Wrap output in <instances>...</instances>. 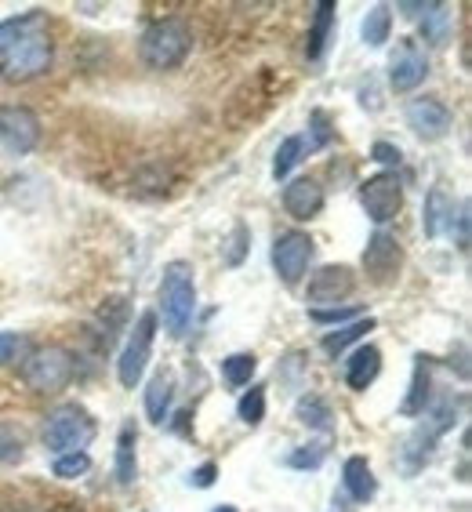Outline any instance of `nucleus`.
Returning <instances> with one entry per match:
<instances>
[{
	"instance_id": "f257e3e1",
	"label": "nucleus",
	"mask_w": 472,
	"mask_h": 512,
	"mask_svg": "<svg viewBox=\"0 0 472 512\" xmlns=\"http://www.w3.org/2000/svg\"><path fill=\"white\" fill-rule=\"evenodd\" d=\"M197 309V284H193V269L189 262H171L160 280V313H164V327L171 338L186 335L189 320Z\"/></svg>"
},
{
	"instance_id": "f03ea898",
	"label": "nucleus",
	"mask_w": 472,
	"mask_h": 512,
	"mask_svg": "<svg viewBox=\"0 0 472 512\" xmlns=\"http://www.w3.org/2000/svg\"><path fill=\"white\" fill-rule=\"evenodd\" d=\"M189 48H193V30L182 19H160L142 33L138 55L149 69H175L186 62Z\"/></svg>"
},
{
	"instance_id": "7ed1b4c3",
	"label": "nucleus",
	"mask_w": 472,
	"mask_h": 512,
	"mask_svg": "<svg viewBox=\"0 0 472 512\" xmlns=\"http://www.w3.org/2000/svg\"><path fill=\"white\" fill-rule=\"evenodd\" d=\"M91 436H95V422H91V414L77 404H62L48 414V422H44V447L55 454H77L91 444Z\"/></svg>"
},
{
	"instance_id": "20e7f679",
	"label": "nucleus",
	"mask_w": 472,
	"mask_h": 512,
	"mask_svg": "<svg viewBox=\"0 0 472 512\" xmlns=\"http://www.w3.org/2000/svg\"><path fill=\"white\" fill-rule=\"evenodd\" d=\"M51 55H55V51H51L48 33L30 30L26 37H19L4 55H0V77L11 80V84L40 77V73L51 66Z\"/></svg>"
},
{
	"instance_id": "39448f33",
	"label": "nucleus",
	"mask_w": 472,
	"mask_h": 512,
	"mask_svg": "<svg viewBox=\"0 0 472 512\" xmlns=\"http://www.w3.org/2000/svg\"><path fill=\"white\" fill-rule=\"evenodd\" d=\"M22 378L33 393H59L66 389L69 378H73V356L62 345H44V349H33L22 364Z\"/></svg>"
},
{
	"instance_id": "423d86ee",
	"label": "nucleus",
	"mask_w": 472,
	"mask_h": 512,
	"mask_svg": "<svg viewBox=\"0 0 472 512\" xmlns=\"http://www.w3.org/2000/svg\"><path fill=\"white\" fill-rule=\"evenodd\" d=\"M153 338H157V313H142L138 324L131 327V338L117 360V378L124 389H135L146 375L149 353H153Z\"/></svg>"
},
{
	"instance_id": "0eeeda50",
	"label": "nucleus",
	"mask_w": 472,
	"mask_h": 512,
	"mask_svg": "<svg viewBox=\"0 0 472 512\" xmlns=\"http://www.w3.org/2000/svg\"><path fill=\"white\" fill-rule=\"evenodd\" d=\"M454 414H458V404L447 396V400H443V404L425 418V425L414 429L411 440H407V447H404V469L407 473H418V469H422L425 458L433 454V444L454 425Z\"/></svg>"
},
{
	"instance_id": "6e6552de",
	"label": "nucleus",
	"mask_w": 472,
	"mask_h": 512,
	"mask_svg": "<svg viewBox=\"0 0 472 512\" xmlns=\"http://www.w3.org/2000/svg\"><path fill=\"white\" fill-rule=\"evenodd\" d=\"M360 204H364L371 222L385 226V222L400 215V207H404V186H400V178H396L393 171H382V175L367 178L364 186H360Z\"/></svg>"
},
{
	"instance_id": "1a4fd4ad",
	"label": "nucleus",
	"mask_w": 472,
	"mask_h": 512,
	"mask_svg": "<svg viewBox=\"0 0 472 512\" xmlns=\"http://www.w3.org/2000/svg\"><path fill=\"white\" fill-rule=\"evenodd\" d=\"M309 262H313V237H309V233H302V229H287V233L276 237L273 266L284 284H298V280L305 276V269H309Z\"/></svg>"
},
{
	"instance_id": "9d476101",
	"label": "nucleus",
	"mask_w": 472,
	"mask_h": 512,
	"mask_svg": "<svg viewBox=\"0 0 472 512\" xmlns=\"http://www.w3.org/2000/svg\"><path fill=\"white\" fill-rule=\"evenodd\" d=\"M40 142V117L30 106H0V146L11 153H33Z\"/></svg>"
},
{
	"instance_id": "9b49d317",
	"label": "nucleus",
	"mask_w": 472,
	"mask_h": 512,
	"mask_svg": "<svg viewBox=\"0 0 472 512\" xmlns=\"http://www.w3.org/2000/svg\"><path fill=\"white\" fill-rule=\"evenodd\" d=\"M425 73H429V59L418 48V40H400L389 59V84L396 91H414L425 80Z\"/></svg>"
},
{
	"instance_id": "f8f14e48",
	"label": "nucleus",
	"mask_w": 472,
	"mask_h": 512,
	"mask_svg": "<svg viewBox=\"0 0 472 512\" xmlns=\"http://www.w3.org/2000/svg\"><path fill=\"white\" fill-rule=\"evenodd\" d=\"M407 124H411L418 138L436 142V138H443L454 128V113L440 99H414L407 106Z\"/></svg>"
},
{
	"instance_id": "ddd939ff",
	"label": "nucleus",
	"mask_w": 472,
	"mask_h": 512,
	"mask_svg": "<svg viewBox=\"0 0 472 512\" xmlns=\"http://www.w3.org/2000/svg\"><path fill=\"white\" fill-rule=\"evenodd\" d=\"M356 276L349 266H324L316 269L313 280H309V302L313 306H338L342 298L353 295Z\"/></svg>"
},
{
	"instance_id": "4468645a",
	"label": "nucleus",
	"mask_w": 472,
	"mask_h": 512,
	"mask_svg": "<svg viewBox=\"0 0 472 512\" xmlns=\"http://www.w3.org/2000/svg\"><path fill=\"white\" fill-rule=\"evenodd\" d=\"M400 262H404V251H400L396 237H389V233H374V237L367 240L364 269L371 273L374 284H389V280L400 273Z\"/></svg>"
},
{
	"instance_id": "2eb2a0df",
	"label": "nucleus",
	"mask_w": 472,
	"mask_h": 512,
	"mask_svg": "<svg viewBox=\"0 0 472 512\" xmlns=\"http://www.w3.org/2000/svg\"><path fill=\"white\" fill-rule=\"evenodd\" d=\"M284 211L298 222H309L324 211V186L316 178H295L284 186Z\"/></svg>"
},
{
	"instance_id": "dca6fc26",
	"label": "nucleus",
	"mask_w": 472,
	"mask_h": 512,
	"mask_svg": "<svg viewBox=\"0 0 472 512\" xmlns=\"http://www.w3.org/2000/svg\"><path fill=\"white\" fill-rule=\"evenodd\" d=\"M378 371H382V353H378L374 345H360V349L349 356V367H345V382H349V389L364 393L367 385L378 378Z\"/></svg>"
},
{
	"instance_id": "f3484780",
	"label": "nucleus",
	"mask_w": 472,
	"mask_h": 512,
	"mask_svg": "<svg viewBox=\"0 0 472 512\" xmlns=\"http://www.w3.org/2000/svg\"><path fill=\"white\" fill-rule=\"evenodd\" d=\"M342 483H345V491L353 494V502H371L374 491H378V483H374L371 465H367V458H360V454H353V458L345 462Z\"/></svg>"
},
{
	"instance_id": "a211bd4d",
	"label": "nucleus",
	"mask_w": 472,
	"mask_h": 512,
	"mask_svg": "<svg viewBox=\"0 0 472 512\" xmlns=\"http://www.w3.org/2000/svg\"><path fill=\"white\" fill-rule=\"evenodd\" d=\"M171 396H175V378L168 375V371H160V375H153V382H149L146 389V414L149 422H164L171 411Z\"/></svg>"
},
{
	"instance_id": "6ab92c4d",
	"label": "nucleus",
	"mask_w": 472,
	"mask_h": 512,
	"mask_svg": "<svg viewBox=\"0 0 472 512\" xmlns=\"http://www.w3.org/2000/svg\"><path fill=\"white\" fill-rule=\"evenodd\" d=\"M331 26H335V4H331V0H320V4H316L313 30H309V44H305V55H309V59H320V55H324Z\"/></svg>"
},
{
	"instance_id": "aec40b11",
	"label": "nucleus",
	"mask_w": 472,
	"mask_h": 512,
	"mask_svg": "<svg viewBox=\"0 0 472 512\" xmlns=\"http://www.w3.org/2000/svg\"><path fill=\"white\" fill-rule=\"evenodd\" d=\"M422 33L433 48L447 44V40H451V8H447V4H425Z\"/></svg>"
},
{
	"instance_id": "412c9836",
	"label": "nucleus",
	"mask_w": 472,
	"mask_h": 512,
	"mask_svg": "<svg viewBox=\"0 0 472 512\" xmlns=\"http://www.w3.org/2000/svg\"><path fill=\"white\" fill-rule=\"evenodd\" d=\"M425 404H429V356H418L414 364V378H411V393H407L404 414H425Z\"/></svg>"
},
{
	"instance_id": "4be33fe9",
	"label": "nucleus",
	"mask_w": 472,
	"mask_h": 512,
	"mask_svg": "<svg viewBox=\"0 0 472 512\" xmlns=\"http://www.w3.org/2000/svg\"><path fill=\"white\" fill-rule=\"evenodd\" d=\"M443 222H451L454 226V204L447 200L443 189H433L429 200H425V233H429V237H440Z\"/></svg>"
},
{
	"instance_id": "5701e85b",
	"label": "nucleus",
	"mask_w": 472,
	"mask_h": 512,
	"mask_svg": "<svg viewBox=\"0 0 472 512\" xmlns=\"http://www.w3.org/2000/svg\"><path fill=\"white\" fill-rule=\"evenodd\" d=\"M389 30H393V11L385 8V4H374L371 11H367L364 19V44H371V48H382L385 40H389Z\"/></svg>"
},
{
	"instance_id": "b1692460",
	"label": "nucleus",
	"mask_w": 472,
	"mask_h": 512,
	"mask_svg": "<svg viewBox=\"0 0 472 512\" xmlns=\"http://www.w3.org/2000/svg\"><path fill=\"white\" fill-rule=\"evenodd\" d=\"M135 425H124L117 440V480L120 483H135Z\"/></svg>"
},
{
	"instance_id": "393cba45",
	"label": "nucleus",
	"mask_w": 472,
	"mask_h": 512,
	"mask_svg": "<svg viewBox=\"0 0 472 512\" xmlns=\"http://www.w3.org/2000/svg\"><path fill=\"white\" fill-rule=\"evenodd\" d=\"M40 22H44L40 11H26V15H15V19L0 22V55H4L19 37H26L30 30H40Z\"/></svg>"
},
{
	"instance_id": "a878e982",
	"label": "nucleus",
	"mask_w": 472,
	"mask_h": 512,
	"mask_svg": "<svg viewBox=\"0 0 472 512\" xmlns=\"http://www.w3.org/2000/svg\"><path fill=\"white\" fill-rule=\"evenodd\" d=\"M305 146H309V138H305V135H291V138H284V146L276 149V160H273V175H276V178L291 175V168H295L298 160H302Z\"/></svg>"
},
{
	"instance_id": "bb28decb",
	"label": "nucleus",
	"mask_w": 472,
	"mask_h": 512,
	"mask_svg": "<svg viewBox=\"0 0 472 512\" xmlns=\"http://www.w3.org/2000/svg\"><path fill=\"white\" fill-rule=\"evenodd\" d=\"M26 454V433L19 425L0 422V465H15Z\"/></svg>"
},
{
	"instance_id": "cd10ccee",
	"label": "nucleus",
	"mask_w": 472,
	"mask_h": 512,
	"mask_svg": "<svg viewBox=\"0 0 472 512\" xmlns=\"http://www.w3.org/2000/svg\"><path fill=\"white\" fill-rule=\"evenodd\" d=\"M371 327H374V320H371V316H367V320H353V324L338 327L335 335H327V338H324V349H327V353H331V356H335V353H342L345 345L360 342V338H364L367 331H371Z\"/></svg>"
},
{
	"instance_id": "c85d7f7f",
	"label": "nucleus",
	"mask_w": 472,
	"mask_h": 512,
	"mask_svg": "<svg viewBox=\"0 0 472 512\" xmlns=\"http://www.w3.org/2000/svg\"><path fill=\"white\" fill-rule=\"evenodd\" d=\"M258 360L251 353H233L222 360V375H226L229 385H247L251 382V375H255Z\"/></svg>"
},
{
	"instance_id": "c756f323",
	"label": "nucleus",
	"mask_w": 472,
	"mask_h": 512,
	"mask_svg": "<svg viewBox=\"0 0 472 512\" xmlns=\"http://www.w3.org/2000/svg\"><path fill=\"white\" fill-rule=\"evenodd\" d=\"M236 414H240V422L244 425L262 422V418H266V389H262V385H251V393H244Z\"/></svg>"
},
{
	"instance_id": "7c9ffc66",
	"label": "nucleus",
	"mask_w": 472,
	"mask_h": 512,
	"mask_svg": "<svg viewBox=\"0 0 472 512\" xmlns=\"http://www.w3.org/2000/svg\"><path fill=\"white\" fill-rule=\"evenodd\" d=\"M88 469H91V458L84 451L59 454V458H55V476H62V480H77V476H84Z\"/></svg>"
},
{
	"instance_id": "2f4dec72",
	"label": "nucleus",
	"mask_w": 472,
	"mask_h": 512,
	"mask_svg": "<svg viewBox=\"0 0 472 512\" xmlns=\"http://www.w3.org/2000/svg\"><path fill=\"white\" fill-rule=\"evenodd\" d=\"M298 418L305 425H316V429H327L331 425V411H327L324 400H316V396H305L302 404H298Z\"/></svg>"
},
{
	"instance_id": "473e14b6",
	"label": "nucleus",
	"mask_w": 472,
	"mask_h": 512,
	"mask_svg": "<svg viewBox=\"0 0 472 512\" xmlns=\"http://www.w3.org/2000/svg\"><path fill=\"white\" fill-rule=\"evenodd\" d=\"M30 353V342L22 335H11V331H0V364H15L19 356Z\"/></svg>"
},
{
	"instance_id": "72a5a7b5",
	"label": "nucleus",
	"mask_w": 472,
	"mask_h": 512,
	"mask_svg": "<svg viewBox=\"0 0 472 512\" xmlns=\"http://www.w3.org/2000/svg\"><path fill=\"white\" fill-rule=\"evenodd\" d=\"M316 320V324H345V320H353L356 309L353 306H335V309H313L309 313Z\"/></svg>"
},
{
	"instance_id": "f704fd0d",
	"label": "nucleus",
	"mask_w": 472,
	"mask_h": 512,
	"mask_svg": "<svg viewBox=\"0 0 472 512\" xmlns=\"http://www.w3.org/2000/svg\"><path fill=\"white\" fill-rule=\"evenodd\" d=\"M371 157L378 160V164H385V168H396V164H400V149L389 146V142H374Z\"/></svg>"
},
{
	"instance_id": "c9c22d12",
	"label": "nucleus",
	"mask_w": 472,
	"mask_h": 512,
	"mask_svg": "<svg viewBox=\"0 0 472 512\" xmlns=\"http://www.w3.org/2000/svg\"><path fill=\"white\" fill-rule=\"evenodd\" d=\"M215 473H218V469L211 462H207V465H200L197 473L189 476V483H197V487H211V483H215Z\"/></svg>"
},
{
	"instance_id": "e433bc0d",
	"label": "nucleus",
	"mask_w": 472,
	"mask_h": 512,
	"mask_svg": "<svg viewBox=\"0 0 472 512\" xmlns=\"http://www.w3.org/2000/svg\"><path fill=\"white\" fill-rule=\"evenodd\" d=\"M458 244L469 247V204H462L458 211Z\"/></svg>"
},
{
	"instance_id": "4c0bfd02",
	"label": "nucleus",
	"mask_w": 472,
	"mask_h": 512,
	"mask_svg": "<svg viewBox=\"0 0 472 512\" xmlns=\"http://www.w3.org/2000/svg\"><path fill=\"white\" fill-rule=\"evenodd\" d=\"M400 11H404L407 19H418V15L425 11V4H400Z\"/></svg>"
},
{
	"instance_id": "58836bf2",
	"label": "nucleus",
	"mask_w": 472,
	"mask_h": 512,
	"mask_svg": "<svg viewBox=\"0 0 472 512\" xmlns=\"http://www.w3.org/2000/svg\"><path fill=\"white\" fill-rule=\"evenodd\" d=\"M48 512H84V509H80L77 502H59V505H51Z\"/></svg>"
},
{
	"instance_id": "ea45409f",
	"label": "nucleus",
	"mask_w": 472,
	"mask_h": 512,
	"mask_svg": "<svg viewBox=\"0 0 472 512\" xmlns=\"http://www.w3.org/2000/svg\"><path fill=\"white\" fill-rule=\"evenodd\" d=\"M215 512H236V509H233V505H218Z\"/></svg>"
}]
</instances>
